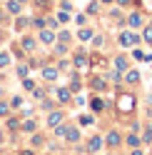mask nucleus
Returning a JSON list of instances; mask_svg holds the SVG:
<instances>
[{
    "mask_svg": "<svg viewBox=\"0 0 152 155\" xmlns=\"http://www.w3.org/2000/svg\"><path fill=\"white\" fill-rule=\"evenodd\" d=\"M132 108H135V98H132V95H120V98H117V110L122 115L132 113Z\"/></svg>",
    "mask_w": 152,
    "mask_h": 155,
    "instance_id": "f257e3e1",
    "label": "nucleus"
},
{
    "mask_svg": "<svg viewBox=\"0 0 152 155\" xmlns=\"http://www.w3.org/2000/svg\"><path fill=\"white\" fill-rule=\"evenodd\" d=\"M120 43L125 45V48H132V45L137 43V35H135V33H122V35H120Z\"/></svg>",
    "mask_w": 152,
    "mask_h": 155,
    "instance_id": "f03ea898",
    "label": "nucleus"
},
{
    "mask_svg": "<svg viewBox=\"0 0 152 155\" xmlns=\"http://www.w3.org/2000/svg\"><path fill=\"white\" fill-rule=\"evenodd\" d=\"M75 68H78L80 73H85V70L90 68V60H87L85 55H75Z\"/></svg>",
    "mask_w": 152,
    "mask_h": 155,
    "instance_id": "7ed1b4c3",
    "label": "nucleus"
},
{
    "mask_svg": "<svg viewBox=\"0 0 152 155\" xmlns=\"http://www.w3.org/2000/svg\"><path fill=\"white\" fill-rule=\"evenodd\" d=\"M100 148H102V138H100V135L90 138V143H87V150H90V153H95V150H100Z\"/></svg>",
    "mask_w": 152,
    "mask_h": 155,
    "instance_id": "20e7f679",
    "label": "nucleus"
},
{
    "mask_svg": "<svg viewBox=\"0 0 152 155\" xmlns=\"http://www.w3.org/2000/svg\"><path fill=\"white\" fill-rule=\"evenodd\" d=\"M62 123V113H50L47 115V125H50V128H55V125H60Z\"/></svg>",
    "mask_w": 152,
    "mask_h": 155,
    "instance_id": "39448f33",
    "label": "nucleus"
},
{
    "mask_svg": "<svg viewBox=\"0 0 152 155\" xmlns=\"http://www.w3.org/2000/svg\"><path fill=\"white\" fill-rule=\"evenodd\" d=\"M65 135H68V140H70V143H78V140H80L78 128H65Z\"/></svg>",
    "mask_w": 152,
    "mask_h": 155,
    "instance_id": "423d86ee",
    "label": "nucleus"
},
{
    "mask_svg": "<svg viewBox=\"0 0 152 155\" xmlns=\"http://www.w3.org/2000/svg\"><path fill=\"white\" fill-rule=\"evenodd\" d=\"M70 98H72V93H70L68 88H60V90H58V100H60V103H70Z\"/></svg>",
    "mask_w": 152,
    "mask_h": 155,
    "instance_id": "0eeeda50",
    "label": "nucleus"
},
{
    "mask_svg": "<svg viewBox=\"0 0 152 155\" xmlns=\"http://www.w3.org/2000/svg\"><path fill=\"white\" fill-rule=\"evenodd\" d=\"M43 78L45 80H55V78H58V70H55V68H43Z\"/></svg>",
    "mask_w": 152,
    "mask_h": 155,
    "instance_id": "6e6552de",
    "label": "nucleus"
},
{
    "mask_svg": "<svg viewBox=\"0 0 152 155\" xmlns=\"http://www.w3.org/2000/svg\"><path fill=\"white\" fill-rule=\"evenodd\" d=\"M40 40H43V43H52V40H55V35H52L50 28H47V30H40Z\"/></svg>",
    "mask_w": 152,
    "mask_h": 155,
    "instance_id": "1a4fd4ad",
    "label": "nucleus"
},
{
    "mask_svg": "<svg viewBox=\"0 0 152 155\" xmlns=\"http://www.w3.org/2000/svg\"><path fill=\"white\" fill-rule=\"evenodd\" d=\"M107 145H112V148H115V145H120V133L112 130V133L107 135Z\"/></svg>",
    "mask_w": 152,
    "mask_h": 155,
    "instance_id": "9d476101",
    "label": "nucleus"
},
{
    "mask_svg": "<svg viewBox=\"0 0 152 155\" xmlns=\"http://www.w3.org/2000/svg\"><path fill=\"white\" fill-rule=\"evenodd\" d=\"M130 25H132V28H140V25H142V15H140V13H132V15H130Z\"/></svg>",
    "mask_w": 152,
    "mask_h": 155,
    "instance_id": "9b49d317",
    "label": "nucleus"
},
{
    "mask_svg": "<svg viewBox=\"0 0 152 155\" xmlns=\"http://www.w3.org/2000/svg\"><path fill=\"white\" fill-rule=\"evenodd\" d=\"M8 10L10 13H20V0H8Z\"/></svg>",
    "mask_w": 152,
    "mask_h": 155,
    "instance_id": "f8f14e48",
    "label": "nucleus"
},
{
    "mask_svg": "<svg viewBox=\"0 0 152 155\" xmlns=\"http://www.w3.org/2000/svg\"><path fill=\"white\" fill-rule=\"evenodd\" d=\"M92 88H95V90H105V88H107V83L102 80V78H95V80H92Z\"/></svg>",
    "mask_w": 152,
    "mask_h": 155,
    "instance_id": "ddd939ff",
    "label": "nucleus"
},
{
    "mask_svg": "<svg viewBox=\"0 0 152 155\" xmlns=\"http://www.w3.org/2000/svg\"><path fill=\"white\" fill-rule=\"evenodd\" d=\"M127 83H132V85L140 83V73H137V70H130V73H127Z\"/></svg>",
    "mask_w": 152,
    "mask_h": 155,
    "instance_id": "4468645a",
    "label": "nucleus"
},
{
    "mask_svg": "<svg viewBox=\"0 0 152 155\" xmlns=\"http://www.w3.org/2000/svg\"><path fill=\"white\" fill-rule=\"evenodd\" d=\"M35 48V40H30V38H23V50H33Z\"/></svg>",
    "mask_w": 152,
    "mask_h": 155,
    "instance_id": "2eb2a0df",
    "label": "nucleus"
},
{
    "mask_svg": "<svg viewBox=\"0 0 152 155\" xmlns=\"http://www.w3.org/2000/svg\"><path fill=\"white\" fill-rule=\"evenodd\" d=\"M115 68H117V70H127V60H125V58H117V60H115Z\"/></svg>",
    "mask_w": 152,
    "mask_h": 155,
    "instance_id": "dca6fc26",
    "label": "nucleus"
},
{
    "mask_svg": "<svg viewBox=\"0 0 152 155\" xmlns=\"http://www.w3.org/2000/svg\"><path fill=\"white\" fill-rule=\"evenodd\" d=\"M127 145L137 148V145H140V138H137V135H127Z\"/></svg>",
    "mask_w": 152,
    "mask_h": 155,
    "instance_id": "f3484780",
    "label": "nucleus"
},
{
    "mask_svg": "<svg viewBox=\"0 0 152 155\" xmlns=\"http://www.w3.org/2000/svg\"><path fill=\"white\" fill-rule=\"evenodd\" d=\"M78 38H80V40H85V43H87L90 38H92V33H90V30H85V28H82V30H80V35H78Z\"/></svg>",
    "mask_w": 152,
    "mask_h": 155,
    "instance_id": "a211bd4d",
    "label": "nucleus"
},
{
    "mask_svg": "<svg viewBox=\"0 0 152 155\" xmlns=\"http://www.w3.org/2000/svg\"><path fill=\"white\" fill-rule=\"evenodd\" d=\"M8 63H10V55H8V53H0V68H5Z\"/></svg>",
    "mask_w": 152,
    "mask_h": 155,
    "instance_id": "6ab92c4d",
    "label": "nucleus"
},
{
    "mask_svg": "<svg viewBox=\"0 0 152 155\" xmlns=\"http://www.w3.org/2000/svg\"><path fill=\"white\" fill-rule=\"evenodd\" d=\"M68 13H70V10H62V13H58V20H60V23H68V20H70V15H68Z\"/></svg>",
    "mask_w": 152,
    "mask_h": 155,
    "instance_id": "aec40b11",
    "label": "nucleus"
},
{
    "mask_svg": "<svg viewBox=\"0 0 152 155\" xmlns=\"http://www.w3.org/2000/svg\"><path fill=\"white\" fill-rule=\"evenodd\" d=\"M92 115H82V118H80V125H92Z\"/></svg>",
    "mask_w": 152,
    "mask_h": 155,
    "instance_id": "412c9836",
    "label": "nucleus"
},
{
    "mask_svg": "<svg viewBox=\"0 0 152 155\" xmlns=\"http://www.w3.org/2000/svg\"><path fill=\"white\" fill-rule=\"evenodd\" d=\"M23 130H30V133H33V130H35V123H33V120H25V123H23Z\"/></svg>",
    "mask_w": 152,
    "mask_h": 155,
    "instance_id": "4be33fe9",
    "label": "nucleus"
},
{
    "mask_svg": "<svg viewBox=\"0 0 152 155\" xmlns=\"http://www.w3.org/2000/svg\"><path fill=\"white\" fill-rule=\"evenodd\" d=\"M145 143H150L152 140V125H147V130H145V138H142Z\"/></svg>",
    "mask_w": 152,
    "mask_h": 155,
    "instance_id": "5701e85b",
    "label": "nucleus"
},
{
    "mask_svg": "<svg viewBox=\"0 0 152 155\" xmlns=\"http://www.w3.org/2000/svg\"><path fill=\"white\" fill-rule=\"evenodd\" d=\"M58 23H60L58 18H50V20H47V28H50V30H55V28H58Z\"/></svg>",
    "mask_w": 152,
    "mask_h": 155,
    "instance_id": "b1692460",
    "label": "nucleus"
},
{
    "mask_svg": "<svg viewBox=\"0 0 152 155\" xmlns=\"http://www.w3.org/2000/svg\"><path fill=\"white\" fill-rule=\"evenodd\" d=\"M145 40H147V43H152V25H150V28H145Z\"/></svg>",
    "mask_w": 152,
    "mask_h": 155,
    "instance_id": "393cba45",
    "label": "nucleus"
},
{
    "mask_svg": "<svg viewBox=\"0 0 152 155\" xmlns=\"http://www.w3.org/2000/svg\"><path fill=\"white\" fill-rule=\"evenodd\" d=\"M33 25H35V28H45V20H43V18H35Z\"/></svg>",
    "mask_w": 152,
    "mask_h": 155,
    "instance_id": "a878e982",
    "label": "nucleus"
},
{
    "mask_svg": "<svg viewBox=\"0 0 152 155\" xmlns=\"http://www.w3.org/2000/svg\"><path fill=\"white\" fill-rule=\"evenodd\" d=\"M17 75L25 78V75H27V65H20V68H17Z\"/></svg>",
    "mask_w": 152,
    "mask_h": 155,
    "instance_id": "bb28decb",
    "label": "nucleus"
},
{
    "mask_svg": "<svg viewBox=\"0 0 152 155\" xmlns=\"http://www.w3.org/2000/svg\"><path fill=\"white\" fill-rule=\"evenodd\" d=\"M23 85H25V90H33V88H35V85H33V80H27V78L23 80Z\"/></svg>",
    "mask_w": 152,
    "mask_h": 155,
    "instance_id": "cd10ccee",
    "label": "nucleus"
},
{
    "mask_svg": "<svg viewBox=\"0 0 152 155\" xmlns=\"http://www.w3.org/2000/svg\"><path fill=\"white\" fill-rule=\"evenodd\" d=\"M107 78H110V80H112V83H120V73H110Z\"/></svg>",
    "mask_w": 152,
    "mask_h": 155,
    "instance_id": "c85d7f7f",
    "label": "nucleus"
},
{
    "mask_svg": "<svg viewBox=\"0 0 152 155\" xmlns=\"http://www.w3.org/2000/svg\"><path fill=\"white\" fill-rule=\"evenodd\" d=\"M87 13H97V3H90L87 5Z\"/></svg>",
    "mask_w": 152,
    "mask_h": 155,
    "instance_id": "c756f323",
    "label": "nucleus"
},
{
    "mask_svg": "<svg viewBox=\"0 0 152 155\" xmlns=\"http://www.w3.org/2000/svg\"><path fill=\"white\" fill-rule=\"evenodd\" d=\"M58 38H60V40H62V43H68V40H70V33H60Z\"/></svg>",
    "mask_w": 152,
    "mask_h": 155,
    "instance_id": "7c9ffc66",
    "label": "nucleus"
},
{
    "mask_svg": "<svg viewBox=\"0 0 152 155\" xmlns=\"http://www.w3.org/2000/svg\"><path fill=\"white\" fill-rule=\"evenodd\" d=\"M92 108L95 110H102V100H92Z\"/></svg>",
    "mask_w": 152,
    "mask_h": 155,
    "instance_id": "2f4dec72",
    "label": "nucleus"
},
{
    "mask_svg": "<svg viewBox=\"0 0 152 155\" xmlns=\"http://www.w3.org/2000/svg\"><path fill=\"white\" fill-rule=\"evenodd\" d=\"M0 115H8V103H0Z\"/></svg>",
    "mask_w": 152,
    "mask_h": 155,
    "instance_id": "473e14b6",
    "label": "nucleus"
},
{
    "mask_svg": "<svg viewBox=\"0 0 152 155\" xmlns=\"http://www.w3.org/2000/svg\"><path fill=\"white\" fill-rule=\"evenodd\" d=\"M142 8H147V10H152V0H142Z\"/></svg>",
    "mask_w": 152,
    "mask_h": 155,
    "instance_id": "72a5a7b5",
    "label": "nucleus"
},
{
    "mask_svg": "<svg viewBox=\"0 0 152 155\" xmlns=\"http://www.w3.org/2000/svg\"><path fill=\"white\" fill-rule=\"evenodd\" d=\"M117 3H120V5H130L132 0H117Z\"/></svg>",
    "mask_w": 152,
    "mask_h": 155,
    "instance_id": "f704fd0d",
    "label": "nucleus"
},
{
    "mask_svg": "<svg viewBox=\"0 0 152 155\" xmlns=\"http://www.w3.org/2000/svg\"><path fill=\"white\" fill-rule=\"evenodd\" d=\"M17 155H33V150H23V153H17Z\"/></svg>",
    "mask_w": 152,
    "mask_h": 155,
    "instance_id": "c9c22d12",
    "label": "nucleus"
},
{
    "mask_svg": "<svg viewBox=\"0 0 152 155\" xmlns=\"http://www.w3.org/2000/svg\"><path fill=\"white\" fill-rule=\"evenodd\" d=\"M132 155H142V153H140V150H135V153H132Z\"/></svg>",
    "mask_w": 152,
    "mask_h": 155,
    "instance_id": "e433bc0d",
    "label": "nucleus"
},
{
    "mask_svg": "<svg viewBox=\"0 0 152 155\" xmlns=\"http://www.w3.org/2000/svg\"><path fill=\"white\" fill-rule=\"evenodd\" d=\"M102 3H112V0H102Z\"/></svg>",
    "mask_w": 152,
    "mask_h": 155,
    "instance_id": "4c0bfd02",
    "label": "nucleus"
},
{
    "mask_svg": "<svg viewBox=\"0 0 152 155\" xmlns=\"http://www.w3.org/2000/svg\"><path fill=\"white\" fill-rule=\"evenodd\" d=\"M20 3H25V0H20Z\"/></svg>",
    "mask_w": 152,
    "mask_h": 155,
    "instance_id": "58836bf2",
    "label": "nucleus"
},
{
    "mask_svg": "<svg viewBox=\"0 0 152 155\" xmlns=\"http://www.w3.org/2000/svg\"><path fill=\"white\" fill-rule=\"evenodd\" d=\"M0 95H3V90H0Z\"/></svg>",
    "mask_w": 152,
    "mask_h": 155,
    "instance_id": "ea45409f",
    "label": "nucleus"
}]
</instances>
